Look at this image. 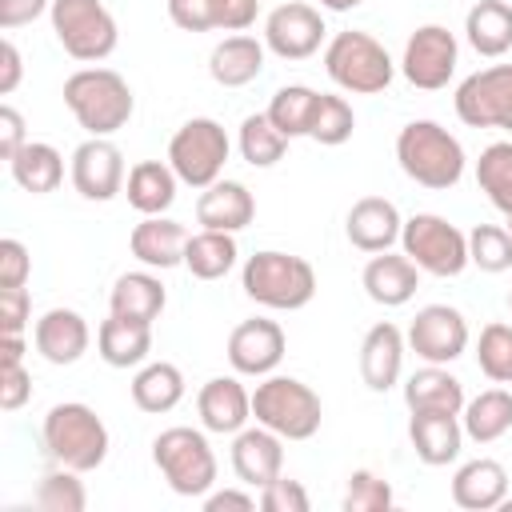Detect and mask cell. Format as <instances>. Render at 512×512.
<instances>
[{
	"label": "cell",
	"instance_id": "22",
	"mask_svg": "<svg viewBox=\"0 0 512 512\" xmlns=\"http://www.w3.org/2000/svg\"><path fill=\"white\" fill-rule=\"evenodd\" d=\"M360 284H364V292H368L372 304L400 308V304H408L416 296L420 268L404 252H372V260L360 272Z\"/></svg>",
	"mask_w": 512,
	"mask_h": 512
},
{
	"label": "cell",
	"instance_id": "57",
	"mask_svg": "<svg viewBox=\"0 0 512 512\" xmlns=\"http://www.w3.org/2000/svg\"><path fill=\"white\" fill-rule=\"evenodd\" d=\"M504 228H508V232H512V212H508V224H504Z\"/></svg>",
	"mask_w": 512,
	"mask_h": 512
},
{
	"label": "cell",
	"instance_id": "4",
	"mask_svg": "<svg viewBox=\"0 0 512 512\" xmlns=\"http://www.w3.org/2000/svg\"><path fill=\"white\" fill-rule=\"evenodd\" d=\"M240 288L248 300L264 304L272 312H296V308L312 304V296H316V268L304 256L264 248L244 260Z\"/></svg>",
	"mask_w": 512,
	"mask_h": 512
},
{
	"label": "cell",
	"instance_id": "55",
	"mask_svg": "<svg viewBox=\"0 0 512 512\" xmlns=\"http://www.w3.org/2000/svg\"><path fill=\"white\" fill-rule=\"evenodd\" d=\"M0 364H24V336H0Z\"/></svg>",
	"mask_w": 512,
	"mask_h": 512
},
{
	"label": "cell",
	"instance_id": "51",
	"mask_svg": "<svg viewBox=\"0 0 512 512\" xmlns=\"http://www.w3.org/2000/svg\"><path fill=\"white\" fill-rule=\"evenodd\" d=\"M48 8H52V0H0V28L4 32L24 28V24L40 20Z\"/></svg>",
	"mask_w": 512,
	"mask_h": 512
},
{
	"label": "cell",
	"instance_id": "46",
	"mask_svg": "<svg viewBox=\"0 0 512 512\" xmlns=\"http://www.w3.org/2000/svg\"><path fill=\"white\" fill-rule=\"evenodd\" d=\"M32 276V256L16 236L0 240V288H24Z\"/></svg>",
	"mask_w": 512,
	"mask_h": 512
},
{
	"label": "cell",
	"instance_id": "1",
	"mask_svg": "<svg viewBox=\"0 0 512 512\" xmlns=\"http://www.w3.org/2000/svg\"><path fill=\"white\" fill-rule=\"evenodd\" d=\"M396 160L408 180H416L420 188H432V192L456 188L464 176V164H468L464 144L436 120L404 124L396 136Z\"/></svg>",
	"mask_w": 512,
	"mask_h": 512
},
{
	"label": "cell",
	"instance_id": "49",
	"mask_svg": "<svg viewBox=\"0 0 512 512\" xmlns=\"http://www.w3.org/2000/svg\"><path fill=\"white\" fill-rule=\"evenodd\" d=\"M32 396V376L24 364H0V408L4 412H16L24 408Z\"/></svg>",
	"mask_w": 512,
	"mask_h": 512
},
{
	"label": "cell",
	"instance_id": "38",
	"mask_svg": "<svg viewBox=\"0 0 512 512\" xmlns=\"http://www.w3.org/2000/svg\"><path fill=\"white\" fill-rule=\"evenodd\" d=\"M236 144H240L244 164H252V168H272V164L284 160V152H288V136L268 120V112H252V116H244V120H240V136H236Z\"/></svg>",
	"mask_w": 512,
	"mask_h": 512
},
{
	"label": "cell",
	"instance_id": "7",
	"mask_svg": "<svg viewBox=\"0 0 512 512\" xmlns=\"http://www.w3.org/2000/svg\"><path fill=\"white\" fill-rule=\"evenodd\" d=\"M152 464L176 496H208L216 484V452L200 428L176 424L152 440Z\"/></svg>",
	"mask_w": 512,
	"mask_h": 512
},
{
	"label": "cell",
	"instance_id": "43",
	"mask_svg": "<svg viewBox=\"0 0 512 512\" xmlns=\"http://www.w3.org/2000/svg\"><path fill=\"white\" fill-rule=\"evenodd\" d=\"M468 264L480 272H508L512 268V232L500 224H476L468 232Z\"/></svg>",
	"mask_w": 512,
	"mask_h": 512
},
{
	"label": "cell",
	"instance_id": "29",
	"mask_svg": "<svg viewBox=\"0 0 512 512\" xmlns=\"http://www.w3.org/2000/svg\"><path fill=\"white\" fill-rule=\"evenodd\" d=\"M96 352L108 368H140L152 352V324L128 320V316H108L96 328Z\"/></svg>",
	"mask_w": 512,
	"mask_h": 512
},
{
	"label": "cell",
	"instance_id": "35",
	"mask_svg": "<svg viewBox=\"0 0 512 512\" xmlns=\"http://www.w3.org/2000/svg\"><path fill=\"white\" fill-rule=\"evenodd\" d=\"M8 172H12V180H16L24 192L48 196V192H56L60 180H64V156H60L52 144H44V140H28V144L8 160Z\"/></svg>",
	"mask_w": 512,
	"mask_h": 512
},
{
	"label": "cell",
	"instance_id": "31",
	"mask_svg": "<svg viewBox=\"0 0 512 512\" xmlns=\"http://www.w3.org/2000/svg\"><path fill=\"white\" fill-rule=\"evenodd\" d=\"M464 36L476 56H504L512 48V4L508 0H476L464 16Z\"/></svg>",
	"mask_w": 512,
	"mask_h": 512
},
{
	"label": "cell",
	"instance_id": "25",
	"mask_svg": "<svg viewBox=\"0 0 512 512\" xmlns=\"http://www.w3.org/2000/svg\"><path fill=\"white\" fill-rule=\"evenodd\" d=\"M188 228L180 224V220H172V216H144L136 228H132V236H128V248H132V256L144 264V268H176V264H184V248H188Z\"/></svg>",
	"mask_w": 512,
	"mask_h": 512
},
{
	"label": "cell",
	"instance_id": "37",
	"mask_svg": "<svg viewBox=\"0 0 512 512\" xmlns=\"http://www.w3.org/2000/svg\"><path fill=\"white\" fill-rule=\"evenodd\" d=\"M316 100H320L316 88H308V84H284V88H276L272 100H268V120H272L288 140L308 136L312 116H316Z\"/></svg>",
	"mask_w": 512,
	"mask_h": 512
},
{
	"label": "cell",
	"instance_id": "10",
	"mask_svg": "<svg viewBox=\"0 0 512 512\" xmlns=\"http://www.w3.org/2000/svg\"><path fill=\"white\" fill-rule=\"evenodd\" d=\"M404 256L428 276H460L468 268V232L436 212H416L400 228Z\"/></svg>",
	"mask_w": 512,
	"mask_h": 512
},
{
	"label": "cell",
	"instance_id": "27",
	"mask_svg": "<svg viewBox=\"0 0 512 512\" xmlns=\"http://www.w3.org/2000/svg\"><path fill=\"white\" fill-rule=\"evenodd\" d=\"M264 52H268L264 40H256L248 32H232L212 48L208 72L220 88H244L264 72Z\"/></svg>",
	"mask_w": 512,
	"mask_h": 512
},
{
	"label": "cell",
	"instance_id": "44",
	"mask_svg": "<svg viewBox=\"0 0 512 512\" xmlns=\"http://www.w3.org/2000/svg\"><path fill=\"white\" fill-rule=\"evenodd\" d=\"M392 484L368 468L352 472L348 476V488H344V512H388L392 508Z\"/></svg>",
	"mask_w": 512,
	"mask_h": 512
},
{
	"label": "cell",
	"instance_id": "41",
	"mask_svg": "<svg viewBox=\"0 0 512 512\" xmlns=\"http://www.w3.org/2000/svg\"><path fill=\"white\" fill-rule=\"evenodd\" d=\"M36 508H44V512H84L88 508V492H84L80 472H72L64 464L44 472L40 484H36Z\"/></svg>",
	"mask_w": 512,
	"mask_h": 512
},
{
	"label": "cell",
	"instance_id": "58",
	"mask_svg": "<svg viewBox=\"0 0 512 512\" xmlns=\"http://www.w3.org/2000/svg\"><path fill=\"white\" fill-rule=\"evenodd\" d=\"M508 308H512V292H508Z\"/></svg>",
	"mask_w": 512,
	"mask_h": 512
},
{
	"label": "cell",
	"instance_id": "26",
	"mask_svg": "<svg viewBox=\"0 0 512 512\" xmlns=\"http://www.w3.org/2000/svg\"><path fill=\"white\" fill-rule=\"evenodd\" d=\"M408 440H412V452L420 456V464L444 468L460 456L464 424H460V416H448V412H412Z\"/></svg>",
	"mask_w": 512,
	"mask_h": 512
},
{
	"label": "cell",
	"instance_id": "21",
	"mask_svg": "<svg viewBox=\"0 0 512 512\" xmlns=\"http://www.w3.org/2000/svg\"><path fill=\"white\" fill-rule=\"evenodd\" d=\"M400 212L392 200L384 196H360L352 208H348V220H344V232H348V244L360 248V252H388L396 240H400Z\"/></svg>",
	"mask_w": 512,
	"mask_h": 512
},
{
	"label": "cell",
	"instance_id": "23",
	"mask_svg": "<svg viewBox=\"0 0 512 512\" xmlns=\"http://www.w3.org/2000/svg\"><path fill=\"white\" fill-rule=\"evenodd\" d=\"M256 216V200L240 180H216L196 196V224L212 232H240Z\"/></svg>",
	"mask_w": 512,
	"mask_h": 512
},
{
	"label": "cell",
	"instance_id": "11",
	"mask_svg": "<svg viewBox=\"0 0 512 512\" xmlns=\"http://www.w3.org/2000/svg\"><path fill=\"white\" fill-rule=\"evenodd\" d=\"M452 104L468 128L512 132V64H492V68L464 76Z\"/></svg>",
	"mask_w": 512,
	"mask_h": 512
},
{
	"label": "cell",
	"instance_id": "12",
	"mask_svg": "<svg viewBox=\"0 0 512 512\" xmlns=\"http://www.w3.org/2000/svg\"><path fill=\"white\" fill-rule=\"evenodd\" d=\"M456 60H460V44L456 36L444 28V24H420L408 44H404V56H400V72L412 88L420 92H436L452 80L456 72Z\"/></svg>",
	"mask_w": 512,
	"mask_h": 512
},
{
	"label": "cell",
	"instance_id": "24",
	"mask_svg": "<svg viewBox=\"0 0 512 512\" xmlns=\"http://www.w3.org/2000/svg\"><path fill=\"white\" fill-rule=\"evenodd\" d=\"M508 500V468L500 460H468L452 476V504L464 512H492Z\"/></svg>",
	"mask_w": 512,
	"mask_h": 512
},
{
	"label": "cell",
	"instance_id": "28",
	"mask_svg": "<svg viewBox=\"0 0 512 512\" xmlns=\"http://www.w3.org/2000/svg\"><path fill=\"white\" fill-rule=\"evenodd\" d=\"M404 404L408 412H464V384L448 372V364H424L404 380Z\"/></svg>",
	"mask_w": 512,
	"mask_h": 512
},
{
	"label": "cell",
	"instance_id": "48",
	"mask_svg": "<svg viewBox=\"0 0 512 512\" xmlns=\"http://www.w3.org/2000/svg\"><path fill=\"white\" fill-rule=\"evenodd\" d=\"M260 0H212V28L220 32H244L256 24Z\"/></svg>",
	"mask_w": 512,
	"mask_h": 512
},
{
	"label": "cell",
	"instance_id": "30",
	"mask_svg": "<svg viewBox=\"0 0 512 512\" xmlns=\"http://www.w3.org/2000/svg\"><path fill=\"white\" fill-rule=\"evenodd\" d=\"M176 184L180 176L172 172L168 160H140L128 168L124 196L140 216H164L176 204Z\"/></svg>",
	"mask_w": 512,
	"mask_h": 512
},
{
	"label": "cell",
	"instance_id": "19",
	"mask_svg": "<svg viewBox=\"0 0 512 512\" xmlns=\"http://www.w3.org/2000/svg\"><path fill=\"white\" fill-rule=\"evenodd\" d=\"M32 340H36V352H40L48 364L64 368V364H76V360L88 352L92 328H88V320H84L76 308H48V312L36 320Z\"/></svg>",
	"mask_w": 512,
	"mask_h": 512
},
{
	"label": "cell",
	"instance_id": "17",
	"mask_svg": "<svg viewBox=\"0 0 512 512\" xmlns=\"http://www.w3.org/2000/svg\"><path fill=\"white\" fill-rule=\"evenodd\" d=\"M196 416H200L204 432L236 436L252 420V392L236 376H212L196 392Z\"/></svg>",
	"mask_w": 512,
	"mask_h": 512
},
{
	"label": "cell",
	"instance_id": "53",
	"mask_svg": "<svg viewBox=\"0 0 512 512\" xmlns=\"http://www.w3.org/2000/svg\"><path fill=\"white\" fill-rule=\"evenodd\" d=\"M20 76H24V64H20V48L12 40L0 44V96H12L20 88Z\"/></svg>",
	"mask_w": 512,
	"mask_h": 512
},
{
	"label": "cell",
	"instance_id": "5",
	"mask_svg": "<svg viewBox=\"0 0 512 512\" xmlns=\"http://www.w3.org/2000/svg\"><path fill=\"white\" fill-rule=\"evenodd\" d=\"M252 420L284 440H312L324 420L320 396L296 376H260L252 388Z\"/></svg>",
	"mask_w": 512,
	"mask_h": 512
},
{
	"label": "cell",
	"instance_id": "20",
	"mask_svg": "<svg viewBox=\"0 0 512 512\" xmlns=\"http://www.w3.org/2000/svg\"><path fill=\"white\" fill-rule=\"evenodd\" d=\"M404 348H408V336L392 320H380L364 332V340H360V376L372 392H388L400 380Z\"/></svg>",
	"mask_w": 512,
	"mask_h": 512
},
{
	"label": "cell",
	"instance_id": "13",
	"mask_svg": "<svg viewBox=\"0 0 512 512\" xmlns=\"http://www.w3.org/2000/svg\"><path fill=\"white\" fill-rule=\"evenodd\" d=\"M324 16L304 0H288L264 16V48L280 60H308L324 44Z\"/></svg>",
	"mask_w": 512,
	"mask_h": 512
},
{
	"label": "cell",
	"instance_id": "33",
	"mask_svg": "<svg viewBox=\"0 0 512 512\" xmlns=\"http://www.w3.org/2000/svg\"><path fill=\"white\" fill-rule=\"evenodd\" d=\"M464 436L476 444H496L500 436L512 432V392L508 388H484L480 396L464 400L460 412Z\"/></svg>",
	"mask_w": 512,
	"mask_h": 512
},
{
	"label": "cell",
	"instance_id": "3",
	"mask_svg": "<svg viewBox=\"0 0 512 512\" xmlns=\"http://www.w3.org/2000/svg\"><path fill=\"white\" fill-rule=\"evenodd\" d=\"M40 436H44V452L72 472H96L112 448L104 420L96 416V408H88L80 400L52 404L40 424Z\"/></svg>",
	"mask_w": 512,
	"mask_h": 512
},
{
	"label": "cell",
	"instance_id": "16",
	"mask_svg": "<svg viewBox=\"0 0 512 512\" xmlns=\"http://www.w3.org/2000/svg\"><path fill=\"white\" fill-rule=\"evenodd\" d=\"M288 352V340H284V328L268 316H252V320H240L228 336V364L236 376H272L280 368Z\"/></svg>",
	"mask_w": 512,
	"mask_h": 512
},
{
	"label": "cell",
	"instance_id": "34",
	"mask_svg": "<svg viewBox=\"0 0 512 512\" xmlns=\"http://www.w3.org/2000/svg\"><path fill=\"white\" fill-rule=\"evenodd\" d=\"M184 400V372L168 360H152L132 376V404L148 416H164Z\"/></svg>",
	"mask_w": 512,
	"mask_h": 512
},
{
	"label": "cell",
	"instance_id": "9",
	"mask_svg": "<svg viewBox=\"0 0 512 512\" xmlns=\"http://www.w3.org/2000/svg\"><path fill=\"white\" fill-rule=\"evenodd\" d=\"M228 152H232V140H228L224 124L212 116L184 120L168 140V164L180 176V184H188V188L216 184L228 164Z\"/></svg>",
	"mask_w": 512,
	"mask_h": 512
},
{
	"label": "cell",
	"instance_id": "47",
	"mask_svg": "<svg viewBox=\"0 0 512 512\" xmlns=\"http://www.w3.org/2000/svg\"><path fill=\"white\" fill-rule=\"evenodd\" d=\"M32 320L28 288H0V336H24Z\"/></svg>",
	"mask_w": 512,
	"mask_h": 512
},
{
	"label": "cell",
	"instance_id": "56",
	"mask_svg": "<svg viewBox=\"0 0 512 512\" xmlns=\"http://www.w3.org/2000/svg\"><path fill=\"white\" fill-rule=\"evenodd\" d=\"M320 8H328V12H352V8H360L364 0H316Z\"/></svg>",
	"mask_w": 512,
	"mask_h": 512
},
{
	"label": "cell",
	"instance_id": "6",
	"mask_svg": "<svg viewBox=\"0 0 512 512\" xmlns=\"http://www.w3.org/2000/svg\"><path fill=\"white\" fill-rule=\"evenodd\" d=\"M324 72L336 88H344L352 96H376L392 84L396 64L376 36L352 28V32H336L324 44Z\"/></svg>",
	"mask_w": 512,
	"mask_h": 512
},
{
	"label": "cell",
	"instance_id": "40",
	"mask_svg": "<svg viewBox=\"0 0 512 512\" xmlns=\"http://www.w3.org/2000/svg\"><path fill=\"white\" fill-rule=\"evenodd\" d=\"M352 132H356V112H352V104H348L344 96L320 92L308 136H312L316 144H324V148H340V144L352 140Z\"/></svg>",
	"mask_w": 512,
	"mask_h": 512
},
{
	"label": "cell",
	"instance_id": "50",
	"mask_svg": "<svg viewBox=\"0 0 512 512\" xmlns=\"http://www.w3.org/2000/svg\"><path fill=\"white\" fill-rule=\"evenodd\" d=\"M168 20L184 32H212V0H168Z\"/></svg>",
	"mask_w": 512,
	"mask_h": 512
},
{
	"label": "cell",
	"instance_id": "39",
	"mask_svg": "<svg viewBox=\"0 0 512 512\" xmlns=\"http://www.w3.org/2000/svg\"><path fill=\"white\" fill-rule=\"evenodd\" d=\"M476 184L492 200V208H500L504 216L512 212V140H496V144H488L480 152Z\"/></svg>",
	"mask_w": 512,
	"mask_h": 512
},
{
	"label": "cell",
	"instance_id": "8",
	"mask_svg": "<svg viewBox=\"0 0 512 512\" xmlns=\"http://www.w3.org/2000/svg\"><path fill=\"white\" fill-rule=\"evenodd\" d=\"M48 20L60 48L80 64H96L116 52L120 28L116 16L104 8V0H52Z\"/></svg>",
	"mask_w": 512,
	"mask_h": 512
},
{
	"label": "cell",
	"instance_id": "54",
	"mask_svg": "<svg viewBox=\"0 0 512 512\" xmlns=\"http://www.w3.org/2000/svg\"><path fill=\"white\" fill-rule=\"evenodd\" d=\"M256 504H260V496H252V492H236V488H224V492H208V496H204V508H208V512H224V508L252 512Z\"/></svg>",
	"mask_w": 512,
	"mask_h": 512
},
{
	"label": "cell",
	"instance_id": "32",
	"mask_svg": "<svg viewBox=\"0 0 512 512\" xmlns=\"http://www.w3.org/2000/svg\"><path fill=\"white\" fill-rule=\"evenodd\" d=\"M164 304H168V292H164L160 276H152V272H124V276H116V284L108 292V308L116 316L144 320V324L160 320Z\"/></svg>",
	"mask_w": 512,
	"mask_h": 512
},
{
	"label": "cell",
	"instance_id": "2",
	"mask_svg": "<svg viewBox=\"0 0 512 512\" xmlns=\"http://www.w3.org/2000/svg\"><path fill=\"white\" fill-rule=\"evenodd\" d=\"M64 104L88 136H112L136 112V96H132L128 80L116 68H80V72H72L64 80Z\"/></svg>",
	"mask_w": 512,
	"mask_h": 512
},
{
	"label": "cell",
	"instance_id": "42",
	"mask_svg": "<svg viewBox=\"0 0 512 512\" xmlns=\"http://www.w3.org/2000/svg\"><path fill=\"white\" fill-rule=\"evenodd\" d=\"M476 364L492 384H512V324H484L476 340Z\"/></svg>",
	"mask_w": 512,
	"mask_h": 512
},
{
	"label": "cell",
	"instance_id": "45",
	"mask_svg": "<svg viewBox=\"0 0 512 512\" xmlns=\"http://www.w3.org/2000/svg\"><path fill=\"white\" fill-rule=\"evenodd\" d=\"M260 508H264V512H308L312 500H308V492H304L300 480L276 476L272 484L260 488Z\"/></svg>",
	"mask_w": 512,
	"mask_h": 512
},
{
	"label": "cell",
	"instance_id": "18",
	"mask_svg": "<svg viewBox=\"0 0 512 512\" xmlns=\"http://www.w3.org/2000/svg\"><path fill=\"white\" fill-rule=\"evenodd\" d=\"M232 472L240 476V484L248 488H264L284 472V436H276L272 428L256 424V428H240L232 436Z\"/></svg>",
	"mask_w": 512,
	"mask_h": 512
},
{
	"label": "cell",
	"instance_id": "15",
	"mask_svg": "<svg viewBox=\"0 0 512 512\" xmlns=\"http://www.w3.org/2000/svg\"><path fill=\"white\" fill-rule=\"evenodd\" d=\"M68 176H72V188L84 196V200H112L124 192V180H128V168H124V152L108 140V136H88L76 152H72V164H68Z\"/></svg>",
	"mask_w": 512,
	"mask_h": 512
},
{
	"label": "cell",
	"instance_id": "52",
	"mask_svg": "<svg viewBox=\"0 0 512 512\" xmlns=\"http://www.w3.org/2000/svg\"><path fill=\"white\" fill-rule=\"evenodd\" d=\"M24 144H28V136H24V116H20L12 104H4V108H0V160H12Z\"/></svg>",
	"mask_w": 512,
	"mask_h": 512
},
{
	"label": "cell",
	"instance_id": "36",
	"mask_svg": "<svg viewBox=\"0 0 512 512\" xmlns=\"http://www.w3.org/2000/svg\"><path fill=\"white\" fill-rule=\"evenodd\" d=\"M236 236L232 232H212V228H200L188 236V248H184V268L196 276V280H220L236 268Z\"/></svg>",
	"mask_w": 512,
	"mask_h": 512
},
{
	"label": "cell",
	"instance_id": "14",
	"mask_svg": "<svg viewBox=\"0 0 512 512\" xmlns=\"http://www.w3.org/2000/svg\"><path fill=\"white\" fill-rule=\"evenodd\" d=\"M408 348L424 364H452L468 348V320L452 304H424L408 324Z\"/></svg>",
	"mask_w": 512,
	"mask_h": 512
}]
</instances>
